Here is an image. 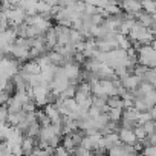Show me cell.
<instances>
[{"label":"cell","instance_id":"obj_11","mask_svg":"<svg viewBox=\"0 0 156 156\" xmlns=\"http://www.w3.org/2000/svg\"><path fill=\"white\" fill-rule=\"evenodd\" d=\"M55 133L52 132V129H51V126L49 127H41V130H40V135H38V139H41V141H49L52 136H54Z\"/></svg>","mask_w":156,"mask_h":156},{"label":"cell","instance_id":"obj_8","mask_svg":"<svg viewBox=\"0 0 156 156\" xmlns=\"http://www.w3.org/2000/svg\"><path fill=\"white\" fill-rule=\"evenodd\" d=\"M139 116H141V112H139L136 107L124 109V115H122V118H126V119H132V121H136V122H138Z\"/></svg>","mask_w":156,"mask_h":156},{"label":"cell","instance_id":"obj_4","mask_svg":"<svg viewBox=\"0 0 156 156\" xmlns=\"http://www.w3.org/2000/svg\"><path fill=\"white\" fill-rule=\"evenodd\" d=\"M136 22H139L142 26H145V28H151L156 22H154V19H153V16L151 14H148V12H145V11H139L138 14H136Z\"/></svg>","mask_w":156,"mask_h":156},{"label":"cell","instance_id":"obj_19","mask_svg":"<svg viewBox=\"0 0 156 156\" xmlns=\"http://www.w3.org/2000/svg\"><path fill=\"white\" fill-rule=\"evenodd\" d=\"M81 147H84V148H87V150H94V144H92V139H90L89 136H86V138L83 139V142H81Z\"/></svg>","mask_w":156,"mask_h":156},{"label":"cell","instance_id":"obj_13","mask_svg":"<svg viewBox=\"0 0 156 156\" xmlns=\"http://www.w3.org/2000/svg\"><path fill=\"white\" fill-rule=\"evenodd\" d=\"M37 103L34 101V100H29V101H26L25 104H23V110L25 112H28V113H32V112H37Z\"/></svg>","mask_w":156,"mask_h":156},{"label":"cell","instance_id":"obj_18","mask_svg":"<svg viewBox=\"0 0 156 156\" xmlns=\"http://www.w3.org/2000/svg\"><path fill=\"white\" fill-rule=\"evenodd\" d=\"M101 113H103V112H101L98 107H95V106H92V107L89 109V116H90V118H94V119H95V118H98Z\"/></svg>","mask_w":156,"mask_h":156},{"label":"cell","instance_id":"obj_2","mask_svg":"<svg viewBox=\"0 0 156 156\" xmlns=\"http://www.w3.org/2000/svg\"><path fill=\"white\" fill-rule=\"evenodd\" d=\"M20 72L28 73V75H37V73H41V67H40L37 60H28L26 63L22 64Z\"/></svg>","mask_w":156,"mask_h":156},{"label":"cell","instance_id":"obj_12","mask_svg":"<svg viewBox=\"0 0 156 156\" xmlns=\"http://www.w3.org/2000/svg\"><path fill=\"white\" fill-rule=\"evenodd\" d=\"M150 70V67L148 66H144V64H136V67H135V73L133 75H136V76H139L141 80L144 81V76L147 75V72Z\"/></svg>","mask_w":156,"mask_h":156},{"label":"cell","instance_id":"obj_5","mask_svg":"<svg viewBox=\"0 0 156 156\" xmlns=\"http://www.w3.org/2000/svg\"><path fill=\"white\" fill-rule=\"evenodd\" d=\"M121 144V138L118 133H110V135H106L104 136V148H107V151L115 147V145H119Z\"/></svg>","mask_w":156,"mask_h":156},{"label":"cell","instance_id":"obj_16","mask_svg":"<svg viewBox=\"0 0 156 156\" xmlns=\"http://www.w3.org/2000/svg\"><path fill=\"white\" fill-rule=\"evenodd\" d=\"M153 118H151V115H150V112H141V116H139V119H138V124H145V122H148V121H151Z\"/></svg>","mask_w":156,"mask_h":156},{"label":"cell","instance_id":"obj_3","mask_svg":"<svg viewBox=\"0 0 156 156\" xmlns=\"http://www.w3.org/2000/svg\"><path fill=\"white\" fill-rule=\"evenodd\" d=\"M121 81H122V86L127 90H130V92H135L141 86V83H142V80L139 76H136V75H129V76H126L124 80H121Z\"/></svg>","mask_w":156,"mask_h":156},{"label":"cell","instance_id":"obj_7","mask_svg":"<svg viewBox=\"0 0 156 156\" xmlns=\"http://www.w3.org/2000/svg\"><path fill=\"white\" fill-rule=\"evenodd\" d=\"M37 121L40 122V126H41V127H49V126L52 124V121H51L49 115L44 112V109L37 110Z\"/></svg>","mask_w":156,"mask_h":156},{"label":"cell","instance_id":"obj_17","mask_svg":"<svg viewBox=\"0 0 156 156\" xmlns=\"http://www.w3.org/2000/svg\"><path fill=\"white\" fill-rule=\"evenodd\" d=\"M141 153H144L145 156H156V145H148Z\"/></svg>","mask_w":156,"mask_h":156},{"label":"cell","instance_id":"obj_20","mask_svg":"<svg viewBox=\"0 0 156 156\" xmlns=\"http://www.w3.org/2000/svg\"><path fill=\"white\" fill-rule=\"evenodd\" d=\"M55 156H70V153H69L67 148H64L63 145H60L57 148V151H55Z\"/></svg>","mask_w":156,"mask_h":156},{"label":"cell","instance_id":"obj_21","mask_svg":"<svg viewBox=\"0 0 156 156\" xmlns=\"http://www.w3.org/2000/svg\"><path fill=\"white\" fill-rule=\"evenodd\" d=\"M148 112H150V115H151V118H153V119L156 121V106H153V107H151V109H150Z\"/></svg>","mask_w":156,"mask_h":156},{"label":"cell","instance_id":"obj_15","mask_svg":"<svg viewBox=\"0 0 156 156\" xmlns=\"http://www.w3.org/2000/svg\"><path fill=\"white\" fill-rule=\"evenodd\" d=\"M135 135H136V138H138V139H144V138H147V132H145L144 126L138 124V127L135 129Z\"/></svg>","mask_w":156,"mask_h":156},{"label":"cell","instance_id":"obj_6","mask_svg":"<svg viewBox=\"0 0 156 156\" xmlns=\"http://www.w3.org/2000/svg\"><path fill=\"white\" fill-rule=\"evenodd\" d=\"M107 104H109L110 109H126L124 100H122V97H119V95H112V97H109V98H107Z\"/></svg>","mask_w":156,"mask_h":156},{"label":"cell","instance_id":"obj_9","mask_svg":"<svg viewBox=\"0 0 156 156\" xmlns=\"http://www.w3.org/2000/svg\"><path fill=\"white\" fill-rule=\"evenodd\" d=\"M110 121H115V122H121L122 119V115H124V109H110L107 112Z\"/></svg>","mask_w":156,"mask_h":156},{"label":"cell","instance_id":"obj_14","mask_svg":"<svg viewBox=\"0 0 156 156\" xmlns=\"http://www.w3.org/2000/svg\"><path fill=\"white\" fill-rule=\"evenodd\" d=\"M73 154H75V156H90V154H92V150H87V148H84V147L80 145V147L75 148Z\"/></svg>","mask_w":156,"mask_h":156},{"label":"cell","instance_id":"obj_1","mask_svg":"<svg viewBox=\"0 0 156 156\" xmlns=\"http://www.w3.org/2000/svg\"><path fill=\"white\" fill-rule=\"evenodd\" d=\"M118 135H119V138H121V142H122V144L135 145V144L139 141V139L136 138V135H135V130H129V129L121 127V129H119V132H118Z\"/></svg>","mask_w":156,"mask_h":156},{"label":"cell","instance_id":"obj_10","mask_svg":"<svg viewBox=\"0 0 156 156\" xmlns=\"http://www.w3.org/2000/svg\"><path fill=\"white\" fill-rule=\"evenodd\" d=\"M142 9L151 16L156 14V0H142Z\"/></svg>","mask_w":156,"mask_h":156}]
</instances>
